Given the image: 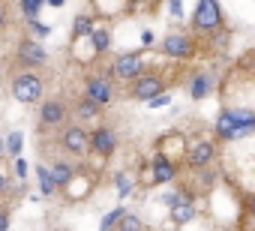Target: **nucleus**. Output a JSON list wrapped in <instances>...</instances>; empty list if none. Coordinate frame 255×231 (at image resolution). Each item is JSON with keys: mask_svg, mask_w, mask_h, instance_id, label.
<instances>
[{"mask_svg": "<svg viewBox=\"0 0 255 231\" xmlns=\"http://www.w3.org/2000/svg\"><path fill=\"white\" fill-rule=\"evenodd\" d=\"M114 75L123 78V81H138V78L144 75V60H141V54H135V51L120 54V57L114 60Z\"/></svg>", "mask_w": 255, "mask_h": 231, "instance_id": "nucleus-5", "label": "nucleus"}, {"mask_svg": "<svg viewBox=\"0 0 255 231\" xmlns=\"http://www.w3.org/2000/svg\"><path fill=\"white\" fill-rule=\"evenodd\" d=\"M213 159H216V144H213L210 138L195 141V144L189 147V153H186V162H189L192 168H207Z\"/></svg>", "mask_w": 255, "mask_h": 231, "instance_id": "nucleus-7", "label": "nucleus"}, {"mask_svg": "<svg viewBox=\"0 0 255 231\" xmlns=\"http://www.w3.org/2000/svg\"><path fill=\"white\" fill-rule=\"evenodd\" d=\"M0 231H9V216L0 213Z\"/></svg>", "mask_w": 255, "mask_h": 231, "instance_id": "nucleus-31", "label": "nucleus"}, {"mask_svg": "<svg viewBox=\"0 0 255 231\" xmlns=\"http://www.w3.org/2000/svg\"><path fill=\"white\" fill-rule=\"evenodd\" d=\"M72 33H75V36H84V33H87V36H93V18H90V15H78V18H75Z\"/></svg>", "mask_w": 255, "mask_h": 231, "instance_id": "nucleus-19", "label": "nucleus"}, {"mask_svg": "<svg viewBox=\"0 0 255 231\" xmlns=\"http://www.w3.org/2000/svg\"><path fill=\"white\" fill-rule=\"evenodd\" d=\"M0 153H3V141H0Z\"/></svg>", "mask_w": 255, "mask_h": 231, "instance_id": "nucleus-35", "label": "nucleus"}, {"mask_svg": "<svg viewBox=\"0 0 255 231\" xmlns=\"http://www.w3.org/2000/svg\"><path fill=\"white\" fill-rule=\"evenodd\" d=\"M168 102H171V96H168V93H162V96H156V99H153V102H147V105H150V108H159V105H168Z\"/></svg>", "mask_w": 255, "mask_h": 231, "instance_id": "nucleus-27", "label": "nucleus"}, {"mask_svg": "<svg viewBox=\"0 0 255 231\" xmlns=\"http://www.w3.org/2000/svg\"><path fill=\"white\" fill-rule=\"evenodd\" d=\"M33 30H36L39 36H48V27H45V24H39V21H33Z\"/></svg>", "mask_w": 255, "mask_h": 231, "instance_id": "nucleus-30", "label": "nucleus"}, {"mask_svg": "<svg viewBox=\"0 0 255 231\" xmlns=\"http://www.w3.org/2000/svg\"><path fill=\"white\" fill-rule=\"evenodd\" d=\"M123 216H126V210H123V207H114L111 213H105V216H102V222H99V231H111L114 225H120V219H123Z\"/></svg>", "mask_w": 255, "mask_h": 231, "instance_id": "nucleus-17", "label": "nucleus"}, {"mask_svg": "<svg viewBox=\"0 0 255 231\" xmlns=\"http://www.w3.org/2000/svg\"><path fill=\"white\" fill-rule=\"evenodd\" d=\"M51 177H54V183H57V186H66V183L72 180V168H69L66 162H57V165L51 168Z\"/></svg>", "mask_w": 255, "mask_h": 231, "instance_id": "nucleus-18", "label": "nucleus"}, {"mask_svg": "<svg viewBox=\"0 0 255 231\" xmlns=\"http://www.w3.org/2000/svg\"><path fill=\"white\" fill-rule=\"evenodd\" d=\"M15 168H18V174H21V177H24V171H27V165H24V162H21V159H15Z\"/></svg>", "mask_w": 255, "mask_h": 231, "instance_id": "nucleus-32", "label": "nucleus"}, {"mask_svg": "<svg viewBox=\"0 0 255 231\" xmlns=\"http://www.w3.org/2000/svg\"><path fill=\"white\" fill-rule=\"evenodd\" d=\"M3 21H6V15H3V9H0V27H3Z\"/></svg>", "mask_w": 255, "mask_h": 231, "instance_id": "nucleus-34", "label": "nucleus"}, {"mask_svg": "<svg viewBox=\"0 0 255 231\" xmlns=\"http://www.w3.org/2000/svg\"><path fill=\"white\" fill-rule=\"evenodd\" d=\"M96 111H99V105H96V102H90L87 96H84V99L78 102V114H81V117H93Z\"/></svg>", "mask_w": 255, "mask_h": 231, "instance_id": "nucleus-24", "label": "nucleus"}, {"mask_svg": "<svg viewBox=\"0 0 255 231\" xmlns=\"http://www.w3.org/2000/svg\"><path fill=\"white\" fill-rule=\"evenodd\" d=\"M141 45H144V48H150V45H153V33H150V30H144V33H141Z\"/></svg>", "mask_w": 255, "mask_h": 231, "instance_id": "nucleus-28", "label": "nucleus"}, {"mask_svg": "<svg viewBox=\"0 0 255 231\" xmlns=\"http://www.w3.org/2000/svg\"><path fill=\"white\" fill-rule=\"evenodd\" d=\"M246 213H249V216H255V192L246 198Z\"/></svg>", "mask_w": 255, "mask_h": 231, "instance_id": "nucleus-29", "label": "nucleus"}, {"mask_svg": "<svg viewBox=\"0 0 255 231\" xmlns=\"http://www.w3.org/2000/svg\"><path fill=\"white\" fill-rule=\"evenodd\" d=\"M90 39H93V48H96L99 54H102V51H108V45H111V33H108V30H93V36H90Z\"/></svg>", "mask_w": 255, "mask_h": 231, "instance_id": "nucleus-20", "label": "nucleus"}, {"mask_svg": "<svg viewBox=\"0 0 255 231\" xmlns=\"http://www.w3.org/2000/svg\"><path fill=\"white\" fill-rule=\"evenodd\" d=\"M165 93V84H162V78L159 75H141L138 81H132V99H138V102H153L156 96H162Z\"/></svg>", "mask_w": 255, "mask_h": 231, "instance_id": "nucleus-6", "label": "nucleus"}, {"mask_svg": "<svg viewBox=\"0 0 255 231\" xmlns=\"http://www.w3.org/2000/svg\"><path fill=\"white\" fill-rule=\"evenodd\" d=\"M90 147L99 153V156H111L117 150V135L108 129V126H99L90 132Z\"/></svg>", "mask_w": 255, "mask_h": 231, "instance_id": "nucleus-8", "label": "nucleus"}, {"mask_svg": "<svg viewBox=\"0 0 255 231\" xmlns=\"http://www.w3.org/2000/svg\"><path fill=\"white\" fill-rule=\"evenodd\" d=\"M195 213H198L195 198H189V201H183L180 207H174V210H171V222H174V225H186V222H192V219H195Z\"/></svg>", "mask_w": 255, "mask_h": 231, "instance_id": "nucleus-14", "label": "nucleus"}, {"mask_svg": "<svg viewBox=\"0 0 255 231\" xmlns=\"http://www.w3.org/2000/svg\"><path fill=\"white\" fill-rule=\"evenodd\" d=\"M36 177H39V192L42 195H51L57 189V183H54V177H51V171L45 165H36Z\"/></svg>", "mask_w": 255, "mask_h": 231, "instance_id": "nucleus-16", "label": "nucleus"}, {"mask_svg": "<svg viewBox=\"0 0 255 231\" xmlns=\"http://www.w3.org/2000/svg\"><path fill=\"white\" fill-rule=\"evenodd\" d=\"M63 105L57 102V99H51V102H45L42 108H39V117H42V123H60L63 120Z\"/></svg>", "mask_w": 255, "mask_h": 231, "instance_id": "nucleus-15", "label": "nucleus"}, {"mask_svg": "<svg viewBox=\"0 0 255 231\" xmlns=\"http://www.w3.org/2000/svg\"><path fill=\"white\" fill-rule=\"evenodd\" d=\"M213 93V75L210 72H195L192 78H189V96L195 99V102H201V99H207Z\"/></svg>", "mask_w": 255, "mask_h": 231, "instance_id": "nucleus-12", "label": "nucleus"}, {"mask_svg": "<svg viewBox=\"0 0 255 231\" xmlns=\"http://www.w3.org/2000/svg\"><path fill=\"white\" fill-rule=\"evenodd\" d=\"M3 189H6V177H3V174H0V192H3Z\"/></svg>", "mask_w": 255, "mask_h": 231, "instance_id": "nucleus-33", "label": "nucleus"}, {"mask_svg": "<svg viewBox=\"0 0 255 231\" xmlns=\"http://www.w3.org/2000/svg\"><path fill=\"white\" fill-rule=\"evenodd\" d=\"M39 93H42V81H39L36 75H30V72L15 75V81H12V96H15L18 102L30 105V102L39 99Z\"/></svg>", "mask_w": 255, "mask_h": 231, "instance_id": "nucleus-4", "label": "nucleus"}, {"mask_svg": "<svg viewBox=\"0 0 255 231\" xmlns=\"http://www.w3.org/2000/svg\"><path fill=\"white\" fill-rule=\"evenodd\" d=\"M255 132V111L252 108H222L216 117V135L222 141L246 138Z\"/></svg>", "mask_w": 255, "mask_h": 231, "instance_id": "nucleus-1", "label": "nucleus"}, {"mask_svg": "<svg viewBox=\"0 0 255 231\" xmlns=\"http://www.w3.org/2000/svg\"><path fill=\"white\" fill-rule=\"evenodd\" d=\"M153 183H171L174 177H177V165H174V159L171 156H165V153H159V156H153Z\"/></svg>", "mask_w": 255, "mask_h": 231, "instance_id": "nucleus-11", "label": "nucleus"}, {"mask_svg": "<svg viewBox=\"0 0 255 231\" xmlns=\"http://www.w3.org/2000/svg\"><path fill=\"white\" fill-rule=\"evenodd\" d=\"M114 96L111 90V81L108 78H87V99L96 102V105H108Z\"/></svg>", "mask_w": 255, "mask_h": 231, "instance_id": "nucleus-10", "label": "nucleus"}, {"mask_svg": "<svg viewBox=\"0 0 255 231\" xmlns=\"http://www.w3.org/2000/svg\"><path fill=\"white\" fill-rule=\"evenodd\" d=\"M21 12H24L30 21H36V15L42 12V0H24V3H21Z\"/></svg>", "mask_w": 255, "mask_h": 231, "instance_id": "nucleus-22", "label": "nucleus"}, {"mask_svg": "<svg viewBox=\"0 0 255 231\" xmlns=\"http://www.w3.org/2000/svg\"><path fill=\"white\" fill-rule=\"evenodd\" d=\"M162 54L174 57V60H186L195 54V39L186 36V33H168L162 39Z\"/></svg>", "mask_w": 255, "mask_h": 231, "instance_id": "nucleus-3", "label": "nucleus"}, {"mask_svg": "<svg viewBox=\"0 0 255 231\" xmlns=\"http://www.w3.org/2000/svg\"><path fill=\"white\" fill-rule=\"evenodd\" d=\"M6 147H9V153L18 159V153H21V147H24V138H21V132H12V135H9V141H6Z\"/></svg>", "mask_w": 255, "mask_h": 231, "instance_id": "nucleus-23", "label": "nucleus"}, {"mask_svg": "<svg viewBox=\"0 0 255 231\" xmlns=\"http://www.w3.org/2000/svg\"><path fill=\"white\" fill-rule=\"evenodd\" d=\"M144 225H141V219L135 216V213H126L123 219H120V225H117V231H141Z\"/></svg>", "mask_w": 255, "mask_h": 231, "instance_id": "nucleus-21", "label": "nucleus"}, {"mask_svg": "<svg viewBox=\"0 0 255 231\" xmlns=\"http://www.w3.org/2000/svg\"><path fill=\"white\" fill-rule=\"evenodd\" d=\"M192 30H198V33H213V30H219L222 27V21H225V12H222V6L216 3V0H198V3L192 6Z\"/></svg>", "mask_w": 255, "mask_h": 231, "instance_id": "nucleus-2", "label": "nucleus"}, {"mask_svg": "<svg viewBox=\"0 0 255 231\" xmlns=\"http://www.w3.org/2000/svg\"><path fill=\"white\" fill-rule=\"evenodd\" d=\"M117 192H120V198H126L132 192V180L126 177V174H117Z\"/></svg>", "mask_w": 255, "mask_h": 231, "instance_id": "nucleus-25", "label": "nucleus"}, {"mask_svg": "<svg viewBox=\"0 0 255 231\" xmlns=\"http://www.w3.org/2000/svg\"><path fill=\"white\" fill-rule=\"evenodd\" d=\"M168 12H171V18H183V3H180V0H171Z\"/></svg>", "mask_w": 255, "mask_h": 231, "instance_id": "nucleus-26", "label": "nucleus"}, {"mask_svg": "<svg viewBox=\"0 0 255 231\" xmlns=\"http://www.w3.org/2000/svg\"><path fill=\"white\" fill-rule=\"evenodd\" d=\"M45 48L36 42V39H21V45H18V60L24 63V66H39V63H45Z\"/></svg>", "mask_w": 255, "mask_h": 231, "instance_id": "nucleus-9", "label": "nucleus"}, {"mask_svg": "<svg viewBox=\"0 0 255 231\" xmlns=\"http://www.w3.org/2000/svg\"><path fill=\"white\" fill-rule=\"evenodd\" d=\"M63 147H66L69 153H84V150L90 147V135H87L81 126H69V129L63 132Z\"/></svg>", "mask_w": 255, "mask_h": 231, "instance_id": "nucleus-13", "label": "nucleus"}]
</instances>
